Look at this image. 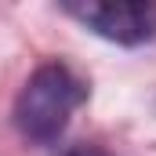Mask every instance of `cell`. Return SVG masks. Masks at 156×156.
Wrapping results in <instances>:
<instances>
[{"mask_svg":"<svg viewBox=\"0 0 156 156\" xmlns=\"http://www.w3.org/2000/svg\"><path fill=\"white\" fill-rule=\"evenodd\" d=\"M87 91H91L87 80L73 66H66V62L37 66L26 76L18 98H15V127H18V134L26 142H33V145H55L66 134L73 113L87 102Z\"/></svg>","mask_w":156,"mask_h":156,"instance_id":"cell-1","label":"cell"},{"mask_svg":"<svg viewBox=\"0 0 156 156\" xmlns=\"http://www.w3.org/2000/svg\"><path fill=\"white\" fill-rule=\"evenodd\" d=\"M58 156H116V153H109V149H102V145H91V142H80V145L62 149Z\"/></svg>","mask_w":156,"mask_h":156,"instance_id":"cell-3","label":"cell"},{"mask_svg":"<svg viewBox=\"0 0 156 156\" xmlns=\"http://www.w3.org/2000/svg\"><path fill=\"white\" fill-rule=\"evenodd\" d=\"M62 11L76 18L94 37L120 44V47H142L156 40V4L153 0H66Z\"/></svg>","mask_w":156,"mask_h":156,"instance_id":"cell-2","label":"cell"}]
</instances>
